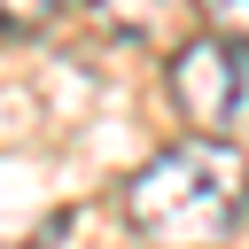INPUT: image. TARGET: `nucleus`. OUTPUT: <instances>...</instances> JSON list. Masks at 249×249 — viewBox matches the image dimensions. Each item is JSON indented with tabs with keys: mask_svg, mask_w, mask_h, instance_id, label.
Listing matches in <instances>:
<instances>
[{
	"mask_svg": "<svg viewBox=\"0 0 249 249\" xmlns=\"http://www.w3.org/2000/svg\"><path fill=\"white\" fill-rule=\"evenodd\" d=\"M241 218V148L179 140L124 179V226L156 249H218Z\"/></svg>",
	"mask_w": 249,
	"mask_h": 249,
	"instance_id": "f257e3e1",
	"label": "nucleus"
},
{
	"mask_svg": "<svg viewBox=\"0 0 249 249\" xmlns=\"http://www.w3.org/2000/svg\"><path fill=\"white\" fill-rule=\"evenodd\" d=\"M195 8H202V23H210V31L249 39V0H195Z\"/></svg>",
	"mask_w": 249,
	"mask_h": 249,
	"instance_id": "20e7f679",
	"label": "nucleus"
},
{
	"mask_svg": "<svg viewBox=\"0 0 249 249\" xmlns=\"http://www.w3.org/2000/svg\"><path fill=\"white\" fill-rule=\"evenodd\" d=\"M171 101L195 140L249 148V39H226V31L187 39L171 54Z\"/></svg>",
	"mask_w": 249,
	"mask_h": 249,
	"instance_id": "f03ea898",
	"label": "nucleus"
},
{
	"mask_svg": "<svg viewBox=\"0 0 249 249\" xmlns=\"http://www.w3.org/2000/svg\"><path fill=\"white\" fill-rule=\"evenodd\" d=\"M70 8H86V0H0V31H47Z\"/></svg>",
	"mask_w": 249,
	"mask_h": 249,
	"instance_id": "7ed1b4c3",
	"label": "nucleus"
}]
</instances>
